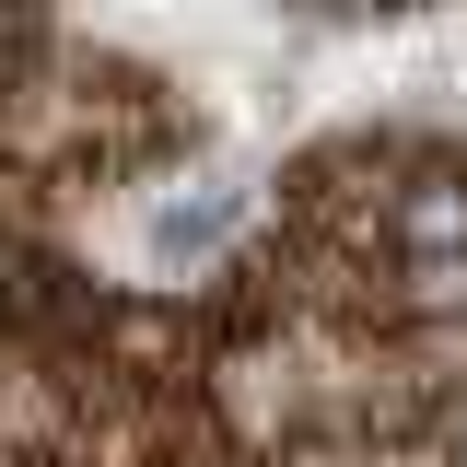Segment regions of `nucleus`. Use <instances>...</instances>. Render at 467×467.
Instances as JSON below:
<instances>
[{
  "label": "nucleus",
  "mask_w": 467,
  "mask_h": 467,
  "mask_svg": "<svg viewBox=\"0 0 467 467\" xmlns=\"http://www.w3.org/2000/svg\"><path fill=\"white\" fill-rule=\"evenodd\" d=\"M234 223H245V175H199V187H164V199H152L140 245H152V257L175 269V257H211Z\"/></svg>",
  "instance_id": "1"
},
{
  "label": "nucleus",
  "mask_w": 467,
  "mask_h": 467,
  "mask_svg": "<svg viewBox=\"0 0 467 467\" xmlns=\"http://www.w3.org/2000/svg\"><path fill=\"white\" fill-rule=\"evenodd\" d=\"M409 245H420V257H456L467 245V187L456 175H432V187L409 199Z\"/></svg>",
  "instance_id": "2"
}]
</instances>
